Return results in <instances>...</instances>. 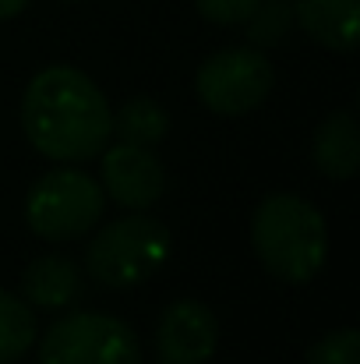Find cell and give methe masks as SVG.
Wrapping results in <instances>:
<instances>
[{
    "instance_id": "1",
    "label": "cell",
    "mask_w": 360,
    "mask_h": 364,
    "mask_svg": "<svg viewBox=\"0 0 360 364\" xmlns=\"http://www.w3.org/2000/svg\"><path fill=\"white\" fill-rule=\"evenodd\" d=\"M21 127L36 152L57 163L99 159L114 124L99 85L78 68H43L21 100Z\"/></svg>"
},
{
    "instance_id": "2",
    "label": "cell",
    "mask_w": 360,
    "mask_h": 364,
    "mask_svg": "<svg viewBox=\"0 0 360 364\" xmlns=\"http://www.w3.org/2000/svg\"><path fill=\"white\" fill-rule=\"evenodd\" d=\"M251 244L265 272L283 283H311L329 255L325 216L300 195H268L251 216Z\"/></svg>"
},
{
    "instance_id": "3",
    "label": "cell",
    "mask_w": 360,
    "mask_h": 364,
    "mask_svg": "<svg viewBox=\"0 0 360 364\" xmlns=\"http://www.w3.org/2000/svg\"><path fill=\"white\" fill-rule=\"evenodd\" d=\"M103 205L107 191L85 170L60 166L32 184L25 198V220L43 241H75L99 223Z\"/></svg>"
},
{
    "instance_id": "4",
    "label": "cell",
    "mask_w": 360,
    "mask_h": 364,
    "mask_svg": "<svg viewBox=\"0 0 360 364\" xmlns=\"http://www.w3.org/2000/svg\"><path fill=\"white\" fill-rule=\"evenodd\" d=\"M170 255V230L152 216H124L107 223L85 251V269L103 287H134L148 279Z\"/></svg>"
},
{
    "instance_id": "5",
    "label": "cell",
    "mask_w": 360,
    "mask_h": 364,
    "mask_svg": "<svg viewBox=\"0 0 360 364\" xmlns=\"http://www.w3.org/2000/svg\"><path fill=\"white\" fill-rule=\"evenodd\" d=\"M39 364H141V347L127 322L103 311H75L46 329Z\"/></svg>"
},
{
    "instance_id": "6",
    "label": "cell",
    "mask_w": 360,
    "mask_h": 364,
    "mask_svg": "<svg viewBox=\"0 0 360 364\" xmlns=\"http://www.w3.org/2000/svg\"><path fill=\"white\" fill-rule=\"evenodd\" d=\"M272 82H276L272 60L261 50L237 46V50L212 53L198 68L195 92L205 110H212L219 117H240V114L258 110L268 100Z\"/></svg>"
},
{
    "instance_id": "7",
    "label": "cell",
    "mask_w": 360,
    "mask_h": 364,
    "mask_svg": "<svg viewBox=\"0 0 360 364\" xmlns=\"http://www.w3.org/2000/svg\"><path fill=\"white\" fill-rule=\"evenodd\" d=\"M99 170H103V191L124 205V209H148L163 198L166 191V170L163 163L156 159L152 149L145 145H131V141H120L114 149H103L99 152Z\"/></svg>"
},
{
    "instance_id": "8",
    "label": "cell",
    "mask_w": 360,
    "mask_h": 364,
    "mask_svg": "<svg viewBox=\"0 0 360 364\" xmlns=\"http://www.w3.org/2000/svg\"><path fill=\"white\" fill-rule=\"evenodd\" d=\"M159 361L163 364H205L219 347V318L202 301H173L159 315L156 333Z\"/></svg>"
},
{
    "instance_id": "9",
    "label": "cell",
    "mask_w": 360,
    "mask_h": 364,
    "mask_svg": "<svg viewBox=\"0 0 360 364\" xmlns=\"http://www.w3.org/2000/svg\"><path fill=\"white\" fill-rule=\"evenodd\" d=\"M293 21L318 43L336 53H350L357 46L360 0H297Z\"/></svg>"
},
{
    "instance_id": "10",
    "label": "cell",
    "mask_w": 360,
    "mask_h": 364,
    "mask_svg": "<svg viewBox=\"0 0 360 364\" xmlns=\"http://www.w3.org/2000/svg\"><path fill=\"white\" fill-rule=\"evenodd\" d=\"M311 159L329 181H350L360 170V134L354 114L339 110L318 124L311 141Z\"/></svg>"
},
{
    "instance_id": "11",
    "label": "cell",
    "mask_w": 360,
    "mask_h": 364,
    "mask_svg": "<svg viewBox=\"0 0 360 364\" xmlns=\"http://www.w3.org/2000/svg\"><path fill=\"white\" fill-rule=\"evenodd\" d=\"M21 294L36 308H67L82 294L78 265L64 255H43L36 258L21 276Z\"/></svg>"
},
{
    "instance_id": "12",
    "label": "cell",
    "mask_w": 360,
    "mask_h": 364,
    "mask_svg": "<svg viewBox=\"0 0 360 364\" xmlns=\"http://www.w3.org/2000/svg\"><path fill=\"white\" fill-rule=\"evenodd\" d=\"M110 124H114V134H117L120 141L145 145V149H152L156 141H163L166 131H170L166 110H163L156 100H148V96L127 100L117 114H110Z\"/></svg>"
},
{
    "instance_id": "13",
    "label": "cell",
    "mask_w": 360,
    "mask_h": 364,
    "mask_svg": "<svg viewBox=\"0 0 360 364\" xmlns=\"http://www.w3.org/2000/svg\"><path fill=\"white\" fill-rule=\"evenodd\" d=\"M36 329L39 326H36L32 308L21 297L0 290V364L18 361L36 343Z\"/></svg>"
},
{
    "instance_id": "14",
    "label": "cell",
    "mask_w": 360,
    "mask_h": 364,
    "mask_svg": "<svg viewBox=\"0 0 360 364\" xmlns=\"http://www.w3.org/2000/svg\"><path fill=\"white\" fill-rule=\"evenodd\" d=\"M244 25H247V39L254 46H276L293 25V4L290 0H261Z\"/></svg>"
},
{
    "instance_id": "15",
    "label": "cell",
    "mask_w": 360,
    "mask_h": 364,
    "mask_svg": "<svg viewBox=\"0 0 360 364\" xmlns=\"http://www.w3.org/2000/svg\"><path fill=\"white\" fill-rule=\"evenodd\" d=\"M307 364H360L357 329H336V333L322 336L307 350Z\"/></svg>"
},
{
    "instance_id": "16",
    "label": "cell",
    "mask_w": 360,
    "mask_h": 364,
    "mask_svg": "<svg viewBox=\"0 0 360 364\" xmlns=\"http://www.w3.org/2000/svg\"><path fill=\"white\" fill-rule=\"evenodd\" d=\"M261 0H195L198 14L212 25H244Z\"/></svg>"
},
{
    "instance_id": "17",
    "label": "cell",
    "mask_w": 360,
    "mask_h": 364,
    "mask_svg": "<svg viewBox=\"0 0 360 364\" xmlns=\"http://www.w3.org/2000/svg\"><path fill=\"white\" fill-rule=\"evenodd\" d=\"M28 4H32V0H0V21H7V18L21 14Z\"/></svg>"
},
{
    "instance_id": "18",
    "label": "cell",
    "mask_w": 360,
    "mask_h": 364,
    "mask_svg": "<svg viewBox=\"0 0 360 364\" xmlns=\"http://www.w3.org/2000/svg\"><path fill=\"white\" fill-rule=\"evenodd\" d=\"M64 4H75V0H64Z\"/></svg>"
}]
</instances>
